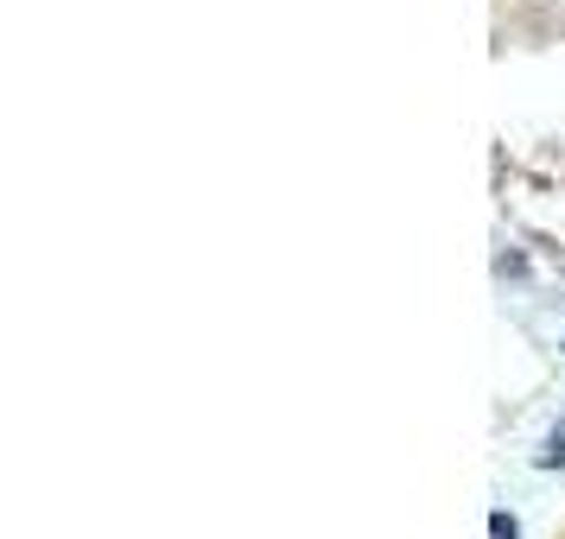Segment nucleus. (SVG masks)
Returning a JSON list of instances; mask_svg holds the SVG:
<instances>
[{"instance_id": "1", "label": "nucleus", "mask_w": 565, "mask_h": 539, "mask_svg": "<svg viewBox=\"0 0 565 539\" xmlns=\"http://www.w3.org/2000/svg\"><path fill=\"white\" fill-rule=\"evenodd\" d=\"M559 539H565V533H559Z\"/></svg>"}]
</instances>
